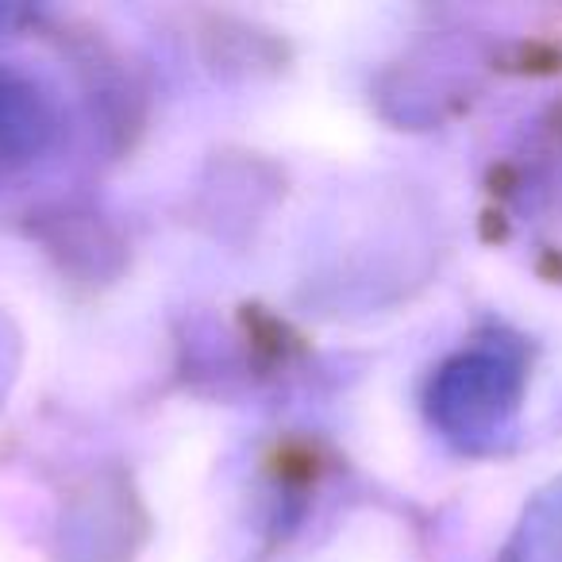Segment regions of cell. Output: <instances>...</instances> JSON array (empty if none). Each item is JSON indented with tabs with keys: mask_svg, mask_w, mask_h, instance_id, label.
<instances>
[{
	"mask_svg": "<svg viewBox=\"0 0 562 562\" xmlns=\"http://www.w3.org/2000/svg\"><path fill=\"white\" fill-rule=\"evenodd\" d=\"M524 370L508 351L482 347L451 359L436 374L428 393V408L436 428L459 451L482 454L497 451L513 436L520 413Z\"/></svg>",
	"mask_w": 562,
	"mask_h": 562,
	"instance_id": "obj_1",
	"label": "cell"
},
{
	"mask_svg": "<svg viewBox=\"0 0 562 562\" xmlns=\"http://www.w3.org/2000/svg\"><path fill=\"white\" fill-rule=\"evenodd\" d=\"M50 120L32 86L0 78V158H27L43 147Z\"/></svg>",
	"mask_w": 562,
	"mask_h": 562,
	"instance_id": "obj_2",
	"label": "cell"
},
{
	"mask_svg": "<svg viewBox=\"0 0 562 562\" xmlns=\"http://www.w3.org/2000/svg\"><path fill=\"white\" fill-rule=\"evenodd\" d=\"M505 562H562V482L539 493L524 513Z\"/></svg>",
	"mask_w": 562,
	"mask_h": 562,
	"instance_id": "obj_3",
	"label": "cell"
}]
</instances>
